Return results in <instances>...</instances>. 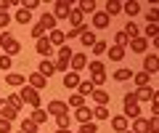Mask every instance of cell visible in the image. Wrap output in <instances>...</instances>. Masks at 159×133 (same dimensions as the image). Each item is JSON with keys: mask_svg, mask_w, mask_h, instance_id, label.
Masks as SVG:
<instances>
[{"mask_svg": "<svg viewBox=\"0 0 159 133\" xmlns=\"http://www.w3.org/2000/svg\"><path fill=\"white\" fill-rule=\"evenodd\" d=\"M0 48H3V53H6V56H11V59L16 56V53H21V45H19V40L11 35V32H6V29L0 32Z\"/></svg>", "mask_w": 159, "mask_h": 133, "instance_id": "6da1fadb", "label": "cell"}, {"mask_svg": "<svg viewBox=\"0 0 159 133\" xmlns=\"http://www.w3.org/2000/svg\"><path fill=\"white\" fill-rule=\"evenodd\" d=\"M88 69H90V83L96 88H101L103 83H106V67H103V61H90Z\"/></svg>", "mask_w": 159, "mask_h": 133, "instance_id": "7a4b0ae2", "label": "cell"}, {"mask_svg": "<svg viewBox=\"0 0 159 133\" xmlns=\"http://www.w3.org/2000/svg\"><path fill=\"white\" fill-rule=\"evenodd\" d=\"M69 61H72V48L64 43L61 48H58V59L53 61V67H56V72H64V69H69Z\"/></svg>", "mask_w": 159, "mask_h": 133, "instance_id": "3957f363", "label": "cell"}, {"mask_svg": "<svg viewBox=\"0 0 159 133\" xmlns=\"http://www.w3.org/2000/svg\"><path fill=\"white\" fill-rule=\"evenodd\" d=\"M19 96L24 98V104L34 107V109H37V107H40V91H34L32 85H24L21 91H19Z\"/></svg>", "mask_w": 159, "mask_h": 133, "instance_id": "277c9868", "label": "cell"}, {"mask_svg": "<svg viewBox=\"0 0 159 133\" xmlns=\"http://www.w3.org/2000/svg\"><path fill=\"white\" fill-rule=\"evenodd\" d=\"M69 13H72V3L69 0H56L53 3V19H69Z\"/></svg>", "mask_w": 159, "mask_h": 133, "instance_id": "5b68a950", "label": "cell"}, {"mask_svg": "<svg viewBox=\"0 0 159 133\" xmlns=\"http://www.w3.org/2000/svg\"><path fill=\"white\" fill-rule=\"evenodd\" d=\"M19 117V112L13 109L11 104H6V98H0V120H8V122H13Z\"/></svg>", "mask_w": 159, "mask_h": 133, "instance_id": "8992f818", "label": "cell"}, {"mask_svg": "<svg viewBox=\"0 0 159 133\" xmlns=\"http://www.w3.org/2000/svg\"><path fill=\"white\" fill-rule=\"evenodd\" d=\"M157 69H159V56H157V53L143 56V72H146V75H154Z\"/></svg>", "mask_w": 159, "mask_h": 133, "instance_id": "52a82bcc", "label": "cell"}, {"mask_svg": "<svg viewBox=\"0 0 159 133\" xmlns=\"http://www.w3.org/2000/svg\"><path fill=\"white\" fill-rule=\"evenodd\" d=\"M74 120L80 122V125H85V122H93V109L90 107H80V109H74Z\"/></svg>", "mask_w": 159, "mask_h": 133, "instance_id": "ba28073f", "label": "cell"}, {"mask_svg": "<svg viewBox=\"0 0 159 133\" xmlns=\"http://www.w3.org/2000/svg\"><path fill=\"white\" fill-rule=\"evenodd\" d=\"M34 51L40 53V59H48V56L53 53V45H51V40H48V37L43 35V37L37 40V45H34Z\"/></svg>", "mask_w": 159, "mask_h": 133, "instance_id": "9c48e42d", "label": "cell"}, {"mask_svg": "<svg viewBox=\"0 0 159 133\" xmlns=\"http://www.w3.org/2000/svg\"><path fill=\"white\" fill-rule=\"evenodd\" d=\"M45 112L51 117H56V115H64V112H69V107H66V101H58V98H53L51 104L45 107Z\"/></svg>", "mask_w": 159, "mask_h": 133, "instance_id": "30bf717a", "label": "cell"}, {"mask_svg": "<svg viewBox=\"0 0 159 133\" xmlns=\"http://www.w3.org/2000/svg\"><path fill=\"white\" fill-rule=\"evenodd\" d=\"M88 67V56L85 53H72V61H69V69L72 72H80Z\"/></svg>", "mask_w": 159, "mask_h": 133, "instance_id": "8fae6325", "label": "cell"}, {"mask_svg": "<svg viewBox=\"0 0 159 133\" xmlns=\"http://www.w3.org/2000/svg\"><path fill=\"white\" fill-rule=\"evenodd\" d=\"M27 85H32L34 91H43V88L48 85V77H43L40 72H32V75L27 77Z\"/></svg>", "mask_w": 159, "mask_h": 133, "instance_id": "7c38bea8", "label": "cell"}, {"mask_svg": "<svg viewBox=\"0 0 159 133\" xmlns=\"http://www.w3.org/2000/svg\"><path fill=\"white\" fill-rule=\"evenodd\" d=\"M125 53H127V48H119V45L106 48V59H109V61H114V64L122 61V59H125Z\"/></svg>", "mask_w": 159, "mask_h": 133, "instance_id": "4fadbf2b", "label": "cell"}, {"mask_svg": "<svg viewBox=\"0 0 159 133\" xmlns=\"http://www.w3.org/2000/svg\"><path fill=\"white\" fill-rule=\"evenodd\" d=\"M82 83V77H80V72H72L69 69L66 75H64V85L69 88V91H77V85Z\"/></svg>", "mask_w": 159, "mask_h": 133, "instance_id": "5bb4252c", "label": "cell"}, {"mask_svg": "<svg viewBox=\"0 0 159 133\" xmlns=\"http://www.w3.org/2000/svg\"><path fill=\"white\" fill-rule=\"evenodd\" d=\"M6 83H8L11 88H24V85H27V77L19 75V72H8V75H6Z\"/></svg>", "mask_w": 159, "mask_h": 133, "instance_id": "9a60e30c", "label": "cell"}, {"mask_svg": "<svg viewBox=\"0 0 159 133\" xmlns=\"http://www.w3.org/2000/svg\"><path fill=\"white\" fill-rule=\"evenodd\" d=\"M48 40H51V45L53 48H61L64 43H66V37H64V29H51V35H48Z\"/></svg>", "mask_w": 159, "mask_h": 133, "instance_id": "2e32d148", "label": "cell"}, {"mask_svg": "<svg viewBox=\"0 0 159 133\" xmlns=\"http://www.w3.org/2000/svg\"><path fill=\"white\" fill-rule=\"evenodd\" d=\"M135 96H138V101H154V98H157V91H154L151 85H143V88L135 91Z\"/></svg>", "mask_w": 159, "mask_h": 133, "instance_id": "e0dca14e", "label": "cell"}, {"mask_svg": "<svg viewBox=\"0 0 159 133\" xmlns=\"http://www.w3.org/2000/svg\"><path fill=\"white\" fill-rule=\"evenodd\" d=\"M93 98H96L98 107H109V101H111V96H109V91H103V88H96V91L90 93Z\"/></svg>", "mask_w": 159, "mask_h": 133, "instance_id": "ac0fdd59", "label": "cell"}, {"mask_svg": "<svg viewBox=\"0 0 159 133\" xmlns=\"http://www.w3.org/2000/svg\"><path fill=\"white\" fill-rule=\"evenodd\" d=\"M109 21H111V19H109L103 11H96V13H93V29H106Z\"/></svg>", "mask_w": 159, "mask_h": 133, "instance_id": "d6986e66", "label": "cell"}, {"mask_svg": "<svg viewBox=\"0 0 159 133\" xmlns=\"http://www.w3.org/2000/svg\"><path fill=\"white\" fill-rule=\"evenodd\" d=\"M127 45H130V51H133V53H146V48H148V40L141 35V37H135V40H130Z\"/></svg>", "mask_w": 159, "mask_h": 133, "instance_id": "ffe728a7", "label": "cell"}, {"mask_svg": "<svg viewBox=\"0 0 159 133\" xmlns=\"http://www.w3.org/2000/svg\"><path fill=\"white\" fill-rule=\"evenodd\" d=\"M37 72H40L43 77H53V75H56V67H53V61L43 59V61H40V67H37Z\"/></svg>", "mask_w": 159, "mask_h": 133, "instance_id": "44dd1931", "label": "cell"}, {"mask_svg": "<svg viewBox=\"0 0 159 133\" xmlns=\"http://www.w3.org/2000/svg\"><path fill=\"white\" fill-rule=\"evenodd\" d=\"M103 13H106L109 19L117 16V13H122V0H106V11Z\"/></svg>", "mask_w": 159, "mask_h": 133, "instance_id": "7402d4cb", "label": "cell"}, {"mask_svg": "<svg viewBox=\"0 0 159 133\" xmlns=\"http://www.w3.org/2000/svg\"><path fill=\"white\" fill-rule=\"evenodd\" d=\"M96 6H98L96 0H80V3H77V8H80V11H82V16H85V13H90V16H93V13L98 11Z\"/></svg>", "mask_w": 159, "mask_h": 133, "instance_id": "603a6c76", "label": "cell"}, {"mask_svg": "<svg viewBox=\"0 0 159 133\" xmlns=\"http://www.w3.org/2000/svg\"><path fill=\"white\" fill-rule=\"evenodd\" d=\"M122 11H125L127 16H138V13H141V3H138V0H127V3H122Z\"/></svg>", "mask_w": 159, "mask_h": 133, "instance_id": "cb8c5ba5", "label": "cell"}, {"mask_svg": "<svg viewBox=\"0 0 159 133\" xmlns=\"http://www.w3.org/2000/svg\"><path fill=\"white\" fill-rule=\"evenodd\" d=\"M122 32H125V35H127V40H135V37H141V27H138L135 21H127Z\"/></svg>", "mask_w": 159, "mask_h": 133, "instance_id": "d4e9b609", "label": "cell"}, {"mask_svg": "<svg viewBox=\"0 0 159 133\" xmlns=\"http://www.w3.org/2000/svg\"><path fill=\"white\" fill-rule=\"evenodd\" d=\"M80 40H82V48H93L96 45V32H93V29H85V32L80 35Z\"/></svg>", "mask_w": 159, "mask_h": 133, "instance_id": "484cf974", "label": "cell"}, {"mask_svg": "<svg viewBox=\"0 0 159 133\" xmlns=\"http://www.w3.org/2000/svg\"><path fill=\"white\" fill-rule=\"evenodd\" d=\"M93 91H96V85H93L90 80H82V83L77 85V91H74V93H80V96H85V98H88V96H90Z\"/></svg>", "mask_w": 159, "mask_h": 133, "instance_id": "4316f807", "label": "cell"}, {"mask_svg": "<svg viewBox=\"0 0 159 133\" xmlns=\"http://www.w3.org/2000/svg\"><path fill=\"white\" fill-rule=\"evenodd\" d=\"M48 117H51V115H48L45 109H40V107H37V109L32 112V117H29V120H32V122H37V125H45V122H48Z\"/></svg>", "mask_w": 159, "mask_h": 133, "instance_id": "83f0119b", "label": "cell"}, {"mask_svg": "<svg viewBox=\"0 0 159 133\" xmlns=\"http://www.w3.org/2000/svg\"><path fill=\"white\" fill-rule=\"evenodd\" d=\"M111 128H114L117 133L127 131V117H125V115H117V117H111Z\"/></svg>", "mask_w": 159, "mask_h": 133, "instance_id": "f1b7e54d", "label": "cell"}, {"mask_svg": "<svg viewBox=\"0 0 159 133\" xmlns=\"http://www.w3.org/2000/svg\"><path fill=\"white\" fill-rule=\"evenodd\" d=\"M37 24H40L43 29H56V19H53V13H43Z\"/></svg>", "mask_w": 159, "mask_h": 133, "instance_id": "f546056e", "label": "cell"}, {"mask_svg": "<svg viewBox=\"0 0 159 133\" xmlns=\"http://www.w3.org/2000/svg\"><path fill=\"white\" fill-rule=\"evenodd\" d=\"M133 133H148V120L135 117V120H133Z\"/></svg>", "mask_w": 159, "mask_h": 133, "instance_id": "4dcf8cb0", "label": "cell"}, {"mask_svg": "<svg viewBox=\"0 0 159 133\" xmlns=\"http://www.w3.org/2000/svg\"><path fill=\"white\" fill-rule=\"evenodd\" d=\"M66 107H72V109H80V107H85V96H80V93H72L66 101Z\"/></svg>", "mask_w": 159, "mask_h": 133, "instance_id": "1f68e13d", "label": "cell"}, {"mask_svg": "<svg viewBox=\"0 0 159 133\" xmlns=\"http://www.w3.org/2000/svg\"><path fill=\"white\" fill-rule=\"evenodd\" d=\"M82 19H85V16H82V11L74 6L72 13H69V21H72V27H82Z\"/></svg>", "mask_w": 159, "mask_h": 133, "instance_id": "d6a6232c", "label": "cell"}, {"mask_svg": "<svg viewBox=\"0 0 159 133\" xmlns=\"http://www.w3.org/2000/svg\"><path fill=\"white\" fill-rule=\"evenodd\" d=\"M6 104H11L13 109H16V112H21V107H24V98L19 96V93H11V96L6 98Z\"/></svg>", "mask_w": 159, "mask_h": 133, "instance_id": "836d02e7", "label": "cell"}, {"mask_svg": "<svg viewBox=\"0 0 159 133\" xmlns=\"http://www.w3.org/2000/svg\"><path fill=\"white\" fill-rule=\"evenodd\" d=\"M125 117H127V120L141 117V107H138V104H125Z\"/></svg>", "mask_w": 159, "mask_h": 133, "instance_id": "e575fe53", "label": "cell"}, {"mask_svg": "<svg viewBox=\"0 0 159 133\" xmlns=\"http://www.w3.org/2000/svg\"><path fill=\"white\" fill-rule=\"evenodd\" d=\"M114 80H117V83L133 80V69H117V72H114Z\"/></svg>", "mask_w": 159, "mask_h": 133, "instance_id": "d590c367", "label": "cell"}, {"mask_svg": "<svg viewBox=\"0 0 159 133\" xmlns=\"http://www.w3.org/2000/svg\"><path fill=\"white\" fill-rule=\"evenodd\" d=\"M106 40H96V45H93L90 48V51H93V56H103V53H106Z\"/></svg>", "mask_w": 159, "mask_h": 133, "instance_id": "8d00e7d4", "label": "cell"}, {"mask_svg": "<svg viewBox=\"0 0 159 133\" xmlns=\"http://www.w3.org/2000/svg\"><path fill=\"white\" fill-rule=\"evenodd\" d=\"M16 21L19 24H29V21H32V13L24 11V8H19V11H16Z\"/></svg>", "mask_w": 159, "mask_h": 133, "instance_id": "74e56055", "label": "cell"}, {"mask_svg": "<svg viewBox=\"0 0 159 133\" xmlns=\"http://www.w3.org/2000/svg\"><path fill=\"white\" fill-rule=\"evenodd\" d=\"M85 24H82V27H72V29H69V32H64V37H66V40H72V37H80V35H82V32H85Z\"/></svg>", "mask_w": 159, "mask_h": 133, "instance_id": "f35d334b", "label": "cell"}, {"mask_svg": "<svg viewBox=\"0 0 159 133\" xmlns=\"http://www.w3.org/2000/svg\"><path fill=\"white\" fill-rule=\"evenodd\" d=\"M127 43H130V40H127V35L122 32V29H119L117 35H114V45H119V48H127Z\"/></svg>", "mask_w": 159, "mask_h": 133, "instance_id": "ab89813d", "label": "cell"}, {"mask_svg": "<svg viewBox=\"0 0 159 133\" xmlns=\"http://www.w3.org/2000/svg\"><path fill=\"white\" fill-rule=\"evenodd\" d=\"M109 117V107H96L93 109V120H106Z\"/></svg>", "mask_w": 159, "mask_h": 133, "instance_id": "60d3db41", "label": "cell"}, {"mask_svg": "<svg viewBox=\"0 0 159 133\" xmlns=\"http://www.w3.org/2000/svg\"><path fill=\"white\" fill-rule=\"evenodd\" d=\"M148 77H151V75H146V72H138V75H133V80H135L138 88H143V85H148Z\"/></svg>", "mask_w": 159, "mask_h": 133, "instance_id": "b9f144b4", "label": "cell"}, {"mask_svg": "<svg viewBox=\"0 0 159 133\" xmlns=\"http://www.w3.org/2000/svg\"><path fill=\"white\" fill-rule=\"evenodd\" d=\"M37 122H32V120H21V131L24 133H37Z\"/></svg>", "mask_w": 159, "mask_h": 133, "instance_id": "7bdbcfd3", "label": "cell"}, {"mask_svg": "<svg viewBox=\"0 0 159 133\" xmlns=\"http://www.w3.org/2000/svg\"><path fill=\"white\" fill-rule=\"evenodd\" d=\"M157 35H159V24H148L143 37H146V40H148V37H151V40H157Z\"/></svg>", "mask_w": 159, "mask_h": 133, "instance_id": "ee69618b", "label": "cell"}, {"mask_svg": "<svg viewBox=\"0 0 159 133\" xmlns=\"http://www.w3.org/2000/svg\"><path fill=\"white\" fill-rule=\"evenodd\" d=\"M69 120H72V117H69V112L56 115V125H58V128H69Z\"/></svg>", "mask_w": 159, "mask_h": 133, "instance_id": "f6af8a7d", "label": "cell"}, {"mask_svg": "<svg viewBox=\"0 0 159 133\" xmlns=\"http://www.w3.org/2000/svg\"><path fill=\"white\" fill-rule=\"evenodd\" d=\"M37 6H40V0H21V8H24V11H29V13H32Z\"/></svg>", "mask_w": 159, "mask_h": 133, "instance_id": "bcb514c9", "label": "cell"}, {"mask_svg": "<svg viewBox=\"0 0 159 133\" xmlns=\"http://www.w3.org/2000/svg\"><path fill=\"white\" fill-rule=\"evenodd\" d=\"M77 133H98V125H96V122H85Z\"/></svg>", "mask_w": 159, "mask_h": 133, "instance_id": "7dc6e473", "label": "cell"}, {"mask_svg": "<svg viewBox=\"0 0 159 133\" xmlns=\"http://www.w3.org/2000/svg\"><path fill=\"white\" fill-rule=\"evenodd\" d=\"M11 67H13V59L3 53V56H0V69H11Z\"/></svg>", "mask_w": 159, "mask_h": 133, "instance_id": "c3c4849f", "label": "cell"}, {"mask_svg": "<svg viewBox=\"0 0 159 133\" xmlns=\"http://www.w3.org/2000/svg\"><path fill=\"white\" fill-rule=\"evenodd\" d=\"M122 101H125V104H138V96H135V91H127Z\"/></svg>", "mask_w": 159, "mask_h": 133, "instance_id": "681fc988", "label": "cell"}, {"mask_svg": "<svg viewBox=\"0 0 159 133\" xmlns=\"http://www.w3.org/2000/svg\"><path fill=\"white\" fill-rule=\"evenodd\" d=\"M0 133H13V122H8V120H0Z\"/></svg>", "mask_w": 159, "mask_h": 133, "instance_id": "f907efd6", "label": "cell"}, {"mask_svg": "<svg viewBox=\"0 0 159 133\" xmlns=\"http://www.w3.org/2000/svg\"><path fill=\"white\" fill-rule=\"evenodd\" d=\"M148 133H159V117H151L148 120Z\"/></svg>", "mask_w": 159, "mask_h": 133, "instance_id": "816d5d0a", "label": "cell"}, {"mask_svg": "<svg viewBox=\"0 0 159 133\" xmlns=\"http://www.w3.org/2000/svg\"><path fill=\"white\" fill-rule=\"evenodd\" d=\"M157 19H159V11L157 8H148V24H157Z\"/></svg>", "mask_w": 159, "mask_h": 133, "instance_id": "f5cc1de1", "label": "cell"}, {"mask_svg": "<svg viewBox=\"0 0 159 133\" xmlns=\"http://www.w3.org/2000/svg\"><path fill=\"white\" fill-rule=\"evenodd\" d=\"M43 32H45V29L40 27V24H37V27H32V37H34V40H40V37H43Z\"/></svg>", "mask_w": 159, "mask_h": 133, "instance_id": "db71d44e", "label": "cell"}, {"mask_svg": "<svg viewBox=\"0 0 159 133\" xmlns=\"http://www.w3.org/2000/svg\"><path fill=\"white\" fill-rule=\"evenodd\" d=\"M151 117H159V101H157V98L151 101Z\"/></svg>", "mask_w": 159, "mask_h": 133, "instance_id": "11a10c76", "label": "cell"}, {"mask_svg": "<svg viewBox=\"0 0 159 133\" xmlns=\"http://www.w3.org/2000/svg\"><path fill=\"white\" fill-rule=\"evenodd\" d=\"M8 24H11V16L8 13H0V27H8Z\"/></svg>", "mask_w": 159, "mask_h": 133, "instance_id": "9f6ffc18", "label": "cell"}, {"mask_svg": "<svg viewBox=\"0 0 159 133\" xmlns=\"http://www.w3.org/2000/svg\"><path fill=\"white\" fill-rule=\"evenodd\" d=\"M56 133H72V131H69V128H58Z\"/></svg>", "mask_w": 159, "mask_h": 133, "instance_id": "6f0895ef", "label": "cell"}, {"mask_svg": "<svg viewBox=\"0 0 159 133\" xmlns=\"http://www.w3.org/2000/svg\"><path fill=\"white\" fill-rule=\"evenodd\" d=\"M122 133H133V131H122Z\"/></svg>", "mask_w": 159, "mask_h": 133, "instance_id": "680465c9", "label": "cell"}, {"mask_svg": "<svg viewBox=\"0 0 159 133\" xmlns=\"http://www.w3.org/2000/svg\"><path fill=\"white\" fill-rule=\"evenodd\" d=\"M16 133H24V131H16Z\"/></svg>", "mask_w": 159, "mask_h": 133, "instance_id": "91938a15", "label": "cell"}]
</instances>
